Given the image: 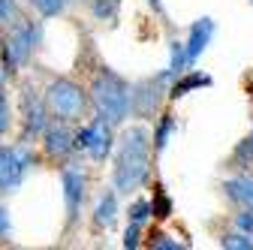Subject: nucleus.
Returning <instances> with one entry per match:
<instances>
[{"mask_svg":"<svg viewBox=\"0 0 253 250\" xmlns=\"http://www.w3.org/2000/svg\"><path fill=\"white\" fill-rule=\"evenodd\" d=\"M148 175H151V136L145 127H126L115 151L112 190L130 196L148 181Z\"/></svg>","mask_w":253,"mask_h":250,"instance_id":"1","label":"nucleus"},{"mask_svg":"<svg viewBox=\"0 0 253 250\" xmlns=\"http://www.w3.org/2000/svg\"><path fill=\"white\" fill-rule=\"evenodd\" d=\"M90 97L97 112L112 124V127H121V124L130 118V84H126L118 73L103 70L90 84Z\"/></svg>","mask_w":253,"mask_h":250,"instance_id":"2","label":"nucleus"},{"mask_svg":"<svg viewBox=\"0 0 253 250\" xmlns=\"http://www.w3.org/2000/svg\"><path fill=\"white\" fill-rule=\"evenodd\" d=\"M42 45V21L34 18H21L9 24L6 40H0V51H3V70L6 76H15L18 67H24L34 51Z\"/></svg>","mask_w":253,"mask_h":250,"instance_id":"3","label":"nucleus"},{"mask_svg":"<svg viewBox=\"0 0 253 250\" xmlns=\"http://www.w3.org/2000/svg\"><path fill=\"white\" fill-rule=\"evenodd\" d=\"M45 106L63 121H79L87 109V93L82 90V84L70 79H54L45 87Z\"/></svg>","mask_w":253,"mask_h":250,"instance_id":"4","label":"nucleus"},{"mask_svg":"<svg viewBox=\"0 0 253 250\" xmlns=\"http://www.w3.org/2000/svg\"><path fill=\"white\" fill-rule=\"evenodd\" d=\"M37 157L27 142L18 145H0V193H12L15 187L30 175Z\"/></svg>","mask_w":253,"mask_h":250,"instance_id":"5","label":"nucleus"},{"mask_svg":"<svg viewBox=\"0 0 253 250\" xmlns=\"http://www.w3.org/2000/svg\"><path fill=\"white\" fill-rule=\"evenodd\" d=\"M166 84H172V73L169 70L136 82L130 87V112L136 118H151L157 112V103H160V93L166 90Z\"/></svg>","mask_w":253,"mask_h":250,"instance_id":"6","label":"nucleus"},{"mask_svg":"<svg viewBox=\"0 0 253 250\" xmlns=\"http://www.w3.org/2000/svg\"><path fill=\"white\" fill-rule=\"evenodd\" d=\"M60 184H63V205H67V223L76 226L79 223V214H82V205H84V196H87V178L79 166H67L60 175Z\"/></svg>","mask_w":253,"mask_h":250,"instance_id":"7","label":"nucleus"},{"mask_svg":"<svg viewBox=\"0 0 253 250\" xmlns=\"http://www.w3.org/2000/svg\"><path fill=\"white\" fill-rule=\"evenodd\" d=\"M21 115H24V142L37 139L48 124V106L40 97V90H34L30 84L21 87Z\"/></svg>","mask_w":253,"mask_h":250,"instance_id":"8","label":"nucleus"},{"mask_svg":"<svg viewBox=\"0 0 253 250\" xmlns=\"http://www.w3.org/2000/svg\"><path fill=\"white\" fill-rule=\"evenodd\" d=\"M42 136V145H45V154L54 160H63L73 154V133H70V121H51L45 124V130L40 133Z\"/></svg>","mask_w":253,"mask_h":250,"instance_id":"9","label":"nucleus"},{"mask_svg":"<svg viewBox=\"0 0 253 250\" xmlns=\"http://www.w3.org/2000/svg\"><path fill=\"white\" fill-rule=\"evenodd\" d=\"M211 40H214V18H199V21L190 24V34H187V42H184L187 67H193L202 57V51L211 45Z\"/></svg>","mask_w":253,"mask_h":250,"instance_id":"10","label":"nucleus"},{"mask_svg":"<svg viewBox=\"0 0 253 250\" xmlns=\"http://www.w3.org/2000/svg\"><path fill=\"white\" fill-rule=\"evenodd\" d=\"M112 145H115V136H112V124L97 112V118L90 121V139H87V154L97 163H103L109 154H112Z\"/></svg>","mask_w":253,"mask_h":250,"instance_id":"11","label":"nucleus"},{"mask_svg":"<svg viewBox=\"0 0 253 250\" xmlns=\"http://www.w3.org/2000/svg\"><path fill=\"white\" fill-rule=\"evenodd\" d=\"M226 190V199H232L235 205L241 208H253V178L250 175H238V178H229L223 184Z\"/></svg>","mask_w":253,"mask_h":250,"instance_id":"12","label":"nucleus"},{"mask_svg":"<svg viewBox=\"0 0 253 250\" xmlns=\"http://www.w3.org/2000/svg\"><path fill=\"white\" fill-rule=\"evenodd\" d=\"M93 223H97L100 229H112L118 223V193L115 190H106L97 202V208H93Z\"/></svg>","mask_w":253,"mask_h":250,"instance_id":"13","label":"nucleus"},{"mask_svg":"<svg viewBox=\"0 0 253 250\" xmlns=\"http://www.w3.org/2000/svg\"><path fill=\"white\" fill-rule=\"evenodd\" d=\"M175 84H169V100H178V97H184V93H190V90H196V87H208L214 79L211 76H205V73H181L178 79H172Z\"/></svg>","mask_w":253,"mask_h":250,"instance_id":"14","label":"nucleus"},{"mask_svg":"<svg viewBox=\"0 0 253 250\" xmlns=\"http://www.w3.org/2000/svg\"><path fill=\"white\" fill-rule=\"evenodd\" d=\"M175 130H178V121L172 115H163L160 124H157V133H154V151H166V145H169Z\"/></svg>","mask_w":253,"mask_h":250,"instance_id":"15","label":"nucleus"},{"mask_svg":"<svg viewBox=\"0 0 253 250\" xmlns=\"http://www.w3.org/2000/svg\"><path fill=\"white\" fill-rule=\"evenodd\" d=\"M169 51H172V57H169V73H172V79H178L184 70H190L187 67V54H184V42L181 40H172Z\"/></svg>","mask_w":253,"mask_h":250,"instance_id":"16","label":"nucleus"},{"mask_svg":"<svg viewBox=\"0 0 253 250\" xmlns=\"http://www.w3.org/2000/svg\"><path fill=\"white\" fill-rule=\"evenodd\" d=\"M24 18V12H21V3L18 0H0V24H15V21H21Z\"/></svg>","mask_w":253,"mask_h":250,"instance_id":"17","label":"nucleus"},{"mask_svg":"<svg viewBox=\"0 0 253 250\" xmlns=\"http://www.w3.org/2000/svg\"><path fill=\"white\" fill-rule=\"evenodd\" d=\"M30 3H34V9H37L42 18H54V15H60L63 9H67L70 0H30Z\"/></svg>","mask_w":253,"mask_h":250,"instance_id":"18","label":"nucleus"},{"mask_svg":"<svg viewBox=\"0 0 253 250\" xmlns=\"http://www.w3.org/2000/svg\"><path fill=\"white\" fill-rule=\"evenodd\" d=\"M220 247H232V250H253V235H247V232H229V235H223L220 238Z\"/></svg>","mask_w":253,"mask_h":250,"instance_id":"19","label":"nucleus"},{"mask_svg":"<svg viewBox=\"0 0 253 250\" xmlns=\"http://www.w3.org/2000/svg\"><path fill=\"white\" fill-rule=\"evenodd\" d=\"M148 220H151V202H148V199H136V202L130 205V223L145 226Z\"/></svg>","mask_w":253,"mask_h":250,"instance_id":"20","label":"nucleus"},{"mask_svg":"<svg viewBox=\"0 0 253 250\" xmlns=\"http://www.w3.org/2000/svg\"><path fill=\"white\" fill-rule=\"evenodd\" d=\"M9 124H12L9 97H6V87H0V136H6V133H9Z\"/></svg>","mask_w":253,"mask_h":250,"instance_id":"21","label":"nucleus"},{"mask_svg":"<svg viewBox=\"0 0 253 250\" xmlns=\"http://www.w3.org/2000/svg\"><path fill=\"white\" fill-rule=\"evenodd\" d=\"M172 214V199L166 193H157L154 205H151V217H157V220H166V217Z\"/></svg>","mask_w":253,"mask_h":250,"instance_id":"22","label":"nucleus"},{"mask_svg":"<svg viewBox=\"0 0 253 250\" xmlns=\"http://www.w3.org/2000/svg\"><path fill=\"white\" fill-rule=\"evenodd\" d=\"M93 15H97L100 21L115 18L118 15V0H93Z\"/></svg>","mask_w":253,"mask_h":250,"instance_id":"23","label":"nucleus"},{"mask_svg":"<svg viewBox=\"0 0 253 250\" xmlns=\"http://www.w3.org/2000/svg\"><path fill=\"white\" fill-rule=\"evenodd\" d=\"M148 244H151V247H157V250H178V247H187V244H181V241H172L166 232H154Z\"/></svg>","mask_w":253,"mask_h":250,"instance_id":"24","label":"nucleus"},{"mask_svg":"<svg viewBox=\"0 0 253 250\" xmlns=\"http://www.w3.org/2000/svg\"><path fill=\"white\" fill-rule=\"evenodd\" d=\"M139 244H142V226L139 223H130V226L124 229V247L126 250H136Z\"/></svg>","mask_w":253,"mask_h":250,"instance_id":"25","label":"nucleus"},{"mask_svg":"<svg viewBox=\"0 0 253 250\" xmlns=\"http://www.w3.org/2000/svg\"><path fill=\"white\" fill-rule=\"evenodd\" d=\"M235 226L247 235H253V208H244L241 214H235Z\"/></svg>","mask_w":253,"mask_h":250,"instance_id":"26","label":"nucleus"},{"mask_svg":"<svg viewBox=\"0 0 253 250\" xmlns=\"http://www.w3.org/2000/svg\"><path fill=\"white\" fill-rule=\"evenodd\" d=\"M235 163H241V166H250V163H253V145H250V142H241V145H238Z\"/></svg>","mask_w":253,"mask_h":250,"instance_id":"27","label":"nucleus"},{"mask_svg":"<svg viewBox=\"0 0 253 250\" xmlns=\"http://www.w3.org/2000/svg\"><path fill=\"white\" fill-rule=\"evenodd\" d=\"M12 232V220H9V211L0 208V238H6Z\"/></svg>","mask_w":253,"mask_h":250,"instance_id":"28","label":"nucleus"},{"mask_svg":"<svg viewBox=\"0 0 253 250\" xmlns=\"http://www.w3.org/2000/svg\"><path fill=\"white\" fill-rule=\"evenodd\" d=\"M148 3L154 6V12H163V3H160V0H148Z\"/></svg>","mask_w":253,"mask_h":250,"instance_id":"29","label":"nucleus"},{"mask_svg":"<svg viewBox=\"0 0 253 250\" xmlns=\"http://www.w3.org/2000/svg\"><path fill=\"white\" fill-rule=\"evenodd\" d=\"M6 79H9V76H6V70H3V67H0V87H3V84H6Z\"/></svg>","mask_w":253,"mask_h":250,"instance_id":"30","label":"nucleus"},{"mask_svg":"<svg viewBox=\"0 0 253 250\" xmlns=\"http://www.w3.org/2000/svg\"><path fill=\"white\" fill-rule=\"evenodd\" d=\"M247 142H250V145H253V130H250V139H247Z\"/></svg>","mask_w":253,"mask_h":250,"instance_id":"31","label":"nucleus"}]
</instances>
